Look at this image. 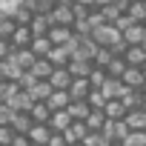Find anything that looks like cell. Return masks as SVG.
I'll list each match as a JSON object with an SVG mask.
<instances>
[{"mask_svg": "<svg viewBox=\"0 0 146 146\" xmlns=\"http://www.w3.org/2000/svg\"><path fill=\"white\" fill-rule=\"evenodd\" d=\"M49 20H52V26H75L78 15H75V6H72V0L54 3V6H52V12H49Z\"/></svg>", "mask_w": 146, "mask_h": 146, "instance_id": "1", "label": "cell"}, {"mask_svg": "<svg viewBox=\"0 0 146 146\" xmlns=\"http://www.w3.org/2000/svg\"><path fill=\"white\" fill-rule=\"evenodd\" d=\"M100 132H103L112 143H115V140H120V143H123V140H126V135H129L132 129L126 126V120H109V117H106V123H103V129H100Z\"/></svg>", "mask_w": 146, "mask_h": 146, "instance_id": "2", "label": "cell"}, {"mask_svg": "<svg viewBox=\"0 0 146 146\" xmlns=\"http://www.w3.org/2000/svg\"><path fill=\"white\" fill-rule=\"evenodd\" d=\"M120 80H123L126 89H143V83H146V72H143L140 66H126V72L120 75Z\"/></svg>", "mask_w": 146, "mask_h": 146, "instance_id": "3", "label": "cell"}, {"mask_svg": "<svg viewBox=\"0 0 146 146\" xmlns=\"http://www.w3.org/2000/svg\"><path fill=\"white\" fill-rule=\"evenodd\" d=\"M72 80H75V75L69 72V66H54V69H52V75H49L52 89H69Z\"/></svg>", "mask_w": 146, "mask_h": 146, "instance_id": "4", "label": "cell"}, {"mask_svg": "<svg viewBox=\"0 0 146 146\" xmlns=\"http://www.w3.org/2000/svg\"><path fill=\"white\" fill-rule=\"evenodd\" d=\"M92 89H95V86H92L89 78H75L72 86H69V95H72V100H86Z\"/></svg>", "mask_w": 146, "mask_h": 146, "instance_id": "5", "label": "cell"}, {"mask_svg": "<svg viewBox=\"0 0 146 146\" xmlns=\"http://www.w3.org/2000/svg\"><path fill=\"white\" fill-rule=\"evenodd\" d=\"M32 29H29V23H17V29H15V35L9 37L12 40V46L15 49H26V46H32Z\"/></svg>", "mask_w": 146, "mask_h": 146, "instance_id": "6", "label": "cell"}, {"mask_svg": "<svg viewBox=\"0 0 146 146\" xmlns=\"http://www.w3.org/2000/svg\"><path fill=\"white\" fill-rule=\"evenodd\" d=\"M100 92H103V98H106V100H112V98H120V95L126 92V86H123V80H120V78H112V75H109V78L103 80Z\"/></svg>", "mask_w": 146, "mask_h": 146, "instance_id": "7", "label": "cell"}, {"mask_svg": "<svg viewBox=\"0 0 146 146\" xmlns=\"http://www.w3.org/2000/svg\"><path fill=\"white\" fill-rule=\"evenodd\" d=\"M6 103H9V106H12L15 112H29L35 100H32V95H29L26 89H17V92H15V95H12V98L6 100Z\"/></svg>", "mask_w": 146, "mask_h": 146, "instance_id": "8", "label": "cell"}, {"mask_svg": "<svg viewBox=\"0 0 146 146\" xmlns=\"http://www.w3.org/2000/svg\"><path fill=\"white\" fill-rule=\"evenodd\" d=\"M46 103H49L52 112H57V109H66L72 103V95H69V89H52V95L46 98Z\"/></svg>", "mask_w": 146, "mask_h": 146, "instance_id": "9", "label": "cell"}, {"mask_svg": "<svg viewBox=\"0 0 146 146\" xmlns=\"http://www.w3.org/2000/svg\"><path fill=\"white\" fill-rule=\"evenodd\" d=\"M120 100H123V106L132 112V109H143L146 106V95L140 92V89H126L123 95H120Z\"/></svg>", "mask_w": 146, "mask_h": 146, "instance_id": "10", "label": "cell"}, {"mask_svg": "<svg viewBox=\"0 0 146 146\" xmlns=\"http://www.w3.org/2000/svg\"><path fill=\"white\" fill-rule=\"evenodd\" d=\"M26 135H29V140H32V143L46 146V143H49V137H52V126H49V123H32V129H29Z\"/></svg>", "mask_w": 146, "mask_h": 146, "instance_id": "11", "label": "cell"}, {"mask_svg": "<svg viewBox=\"0 0 146 146\" xmlns=\"http://www.w3.org/2000/svg\"><path fill=\"white\" fill-rule=\"evenodd\" d=\"M123 40H126L129 46L143 43V40H146V23H129V26L123 29Z\"/></svg>", "mask_w": 146, "mask_h": 146, "instance_id": "12", "label": "cell"}, {"mask_svg": "<svg viewBox=\"0 0 146 146\" xmlns=\"http://www.w3.org/2000/svg\"><path fill=\"white\" fill-rule=\"evenodd\" d=\"M63 135H66V140H69V143H80V140L89 135V126H86V120H72V123H69V129H66Z\"/></svg>", "mask_w": 146, "mask_h": 146, "instance_id": "13", "label": "cell"}, {"mask_svg": "<svg viewBox=\"0 0 146 146\" xmlns=\"http://www.w3.org/2000/svg\"><path fill=\"white\" fill-rule=\"evenodd\" d=\"M103 112H106V117H109V120H123L129 109L123 106V100H120V98H112V100H106V103H103Z\"/></svg>", "mask_w": 146, "mask_h": 146, "instance_id": "14", "label": "cell"}, {"mask_svg": "<svg viewBox=\"0 0 146 146\" xmlns=\"http://www.w3.org/2000/svg\"><path fill=\"white\" fill-rule=\"evenodd\" d=\"M72 37H75V29H72V26H52V29H49V40H52L54 46H63V43H69Z\"/></svg>", "mask_w": 146, "mask_h": 146, "instance_id": "15", "label": "cell"}, {"mask_svg": "<svg viewBox=\"0 0 146 146\" xmlns=\"http://www.w3.org/2000/svg\"><path fill=\"white\" fill-rule=\"evenodd\" d=\"M9 57H12V60H15V63H17V66H20L23 72H26V69H32V63L37 60V54H35V52H32L29 46H26V49H15V52H12Z\"/></svg>", "mask_w": 146, "mask_h": 146, "instance_id": "16", "label": "cell"}, {"mask_svg": "<svg viewBox=\"0 0 146 146\" xmlns=\"http://www.w3.org/2000/svg\"><path fill=\"white\" fill-rule=\"evenodd\" d=\"M69 123H72V115H69V109H57V112H52V117H49V126H52V132H66V129H69Z\"/></svg>", "mask_w": 146, "mask_h": 146, "instance_id": "17", "label": "cell"}, {"mask_svg": "<svg viewBox=\"0 0 146 146\" xmlns=\"http://www.w3.org/2000/svg\"><path fill=\"white\" fill-rule=\"evenodd\" d=\"M52 69H54V63L49 60V57H37L35 63H32V75L37 78V80H49V75H52Z\"/></svg>", "mask_w": 146, "mask_h": 146, "instance_id": "18", "label": "cell"}, {"mask_svg": "<svg viewBox=\"0 0 146 146\" xmlns=\"http://www.w3.org/2000/svg\"><path fill=\"white\" fill-rule=\"evenodd\" d=\"M29 115H32V120H35V123H49L52 109H49V103H46V100H35V103H32V109H29Z\"/></svg>", "mask_w": 146, "mask_h": 146, "instance_id": "19", "label": "cell"}, {"mask_svg": "<svg viewBox=\"0 0 146 146\" xmlns=\"http://www.w3.org/2000/svg\"><path fill=\"white\" fill-rule=\"evenodd\" d=\"M123 57H126V63H129V66H143V60H146V49H143V43L126 46Z\"/></svg>", "mask_w": 146, "mask_h": 146, "instance_id": "20", "label": "cell"}, {"mask_svg": "<svg viewBox=\"0 0 146 146\" xmlns=\"http://www.w3.org/2000/svg\"><path fill=\"white\" fill-rule=\"evenodd\" d=\"M29 29H32V35H35V37H40V35H49V29H52V20H49V15H35V17L29 20Z\"/></svg>", "mask_w": 146, "mask_h": 146, "instance_id": "21", "label": "cell"}, {"mask_svg": "<svg viewBox=\"0 0 146 146\" xmlns=\"http://www.w3.org/2000/svg\"><path fill=\"white\" fill-rule=\"evenodd\" d=\"M69 115H72V120H86L89 117V112H92V106H89V100H72L69 106Z\"/></svg>", "mask_w": 146, "mask_h": 146, "instance_id": "22", "label": "cell"}, {"mask_svg": "<svg viewBox=\"0 0 146 146\" xmlns=\"http://www.w3.org/2000/svg\"><path fill=\"white\" fill-rule=\"evenodd\" d=\"M126 15H129L135 23H146V0H129Z\"/></svg>", "mask_w": 146, "mask_h": 146, "instance_id": "23", "label": "cell"}, {"mask_svg": "<svg viewBox=\"0 0 146 146\" xmlns=\"http://www.w3.org/2000/svg\"><path fill=\"white\" fill-rule=\"evenodd\" d=\"M92 69H95L92 60H75V57L69 60V72H72L75 78H89V75H92Z\"/></svg>", "mask_w": 146, "mask_h": 146, "instance_id": "24", "label": "cell"}, {"mask_svg": "<svg viewBox=\"0 0 146 146\" xmlns=\"http://www.w3.org/2000/svg\"><path fill=\"white\" fill-rule=\"evenodd\" d=\"M26 92L32 95V100H46V98L52 95V83H49V80H35Z\"/></svg>", "mask_w": 146, "mask_h": 146, "instance_id": "25", "label": "cell"}, {"mask_svg": "<svg viewBox=\"0 0 146 146\" xmlns=\"http://www.w3.org/2000/svg\"><path fill=\"white\" fill-rule=\"evenodd\" d=\"M32 123H35V120H32V115H29V112H15L9 126H12L15 132H23V135H26V132L32 129Z\"/></svg>", "mask_w": 146, "mask_h": 146, "instance_id": "26", "label": "cell"}, {"mask_svg": "<svg viewBox=\"0 0 146 146\" xmlns=\"http://www.w3.org/2000/svg\"><path fill=\"white\" fill-rule=\"evenodd\" d=\"M52 46H54V43L49 40V35H40V37H32V46H29V49H32L37 57H46V54L52 52Z\"/></svg>", "mask_w": 146, "mask_h": 146, "instance_id": "27", "label": "cell"}, {"mask_svg": "<svg viewBox=\"0 0 146 146\" xmlns=\"http://www.w3.org/2000/svg\"><path fill=\"white\" fill-rule=\"evenodd\" d=\"M123 120L129 129H146V109H132V112H126Z\"/></svg>", "mask_w": 146, "mask_h": 146, "instance_id": "28", "label": "cell"}, {"mask_svg": "<svg viewBox=\"0 0 146 146\" xmlns=\"http://www.w3.org/2000/svg\"><path fill=\"white\" fill-rule=\"evenodd\" d=\"M103 123H106V112H103V109H92V112H89V117H86L89 132H100V129H103Z\"/></svg>", "mask_w": 146, "mask_h": 146, "instance_id": "29", "label": "cell"}, {"mask_svg": "<svg viewBox=\"0 0 146 146\" xmlns=\"http://www.w3.org/2000/svg\"><path fill=\"white\" fill-rule=\"evenodd\" d=\"M126 66H129V63H126V57H123V54H115V57L109 60V66H106V72H109L112 78H120L123 72H126Z\"/></svg>", "mask_w": 146, "mask_h": 146, "instance_id": "30", "label": "cell"}, {"mask_svg": "<svg viewBox=\"0 0 146 146\" xmlns=\"http://www.w3.org/2000/svg\"><path fill=\"white\" fill-rule=\"evenodd\" d=\"M123 146H146V129H132L126 135Z\"/></svg>", "mask_w": 146, "mask_h": 146, "instance_id": "31", "label": "cell"}, {"mask_svg": "<svg viewBox=\"0 0 146 146\" xmlns=\"http://www.w3.org/2000/svg\"><path fill=\"white\" fill-rule=\"evenodd\" d=\"M15 29H17V20H15L12 15H3V17H0V37H12Z\"/></svg>", "mask_w": 146, "mask_h": 146, "instance_id": "32", "label": "cell"}, {"mask_svg": "<svg viewBox=\"0 0 146 146\" xmlns=\"http://www.w3.org/2000/svg\"><path fill=\"white\" fill-rule=\"evenodd\" d=\"M83 143H86V146H109L112 140H109L103 132H89V135L83 137Z\"/></svg>", "mask_w": 146, "mask_h": 146, "instance_id": "33", "label": "cell"}, {"mask_svg": "<svg viewBox=\"0 0 146 146\" xmlns=\"http://www.w3.org/2000/svg\"><path fill=\"white\" fill-rule=\"evenodd\" d=\"M86 100H89V106H92V109H103V103H106V98H103V92H100V89H92Z\"/></svg>", "mask_w": 146, "mask_h": 146, "instance_id": "34", "label": "cell"}, {"mask_svg": "<svg viewBox=\"0 0 146 146\" xmlns=\"http://www.w3.org/2000/svg\"><path fill=\"white\" fill-rule=\"evenodd\" d=\"M12 115H15V109L9 103H0V126H9L12 123Z\"/></svg>", "mask_w": 146, "mask_h": 146, "instance_id": "35", "label": "cell"}, {"mask_svg": "<svg viewBox=\"0 0 146 146\" xmlns=\"http://www.w3.org/2000/svg\"><path fill=\"white\" fill-rule=\"evenodd\" d=\"M46 146H69V140H66V135L63 132H52V137H49V143Z\"/></svg>", "mask_w": 146, "mask_h": 146, "instance_id": "36", "label": "cell"}, {"mask_svg": "<svg viewBox=\"0 0 146 146\" xmlns=\"http://www.w3.org/2000/svg\"><path fill=\"white\" fill-rule=\"evenodd\" d=\"M12 52H15L12 40H9V37H0V60H3V57H9Z\"/></svg>", "mask_w": 146, "mask_h": 146, "instance_id": "37", "label": "cell"}, {"mask_svg": "<svg viewBox=\"0 0 146 146\" xmlns=\"http://www.w3.org/2000/svg\"><path fill=\"white\" fill-rule=\"evenodd\" d=\"M12 137H15V129L12 126H0V146L12 143Z\"/></svg>", "mask_w": 146, "mask_h": 146, "instance_id": "38", "label": "cell"}, {"mask_svg": "<svg viewBox=\"0 0 146 146\" xmlns=\"http://www.w3.org/2000/svg\"><path fill=\"white\" fill-rule=\"evenodd\" d=\"M12 146H32V140H29V135H23V132H15V137H12Z\"/></svg>", "mask_w": 146, "mask_h": 146, "instance_id": "39", "label": "cell"}, {"mask_svg": "<svg viewBox=\"0 0 146 146\" xmlns=\"http://www.w3.org/2000/svg\"><path fill=\"white\" fill-rule=\"evenodd\" d=\"M98 6H106V3H117V0H95Z\"/></svg>", "mask_w": 146, "mask_h": 146, "instance_id": "40", "label": "cell"}, {"mask_svg": "<svg viewBox=\"0 0 146 146\" xmlns=\"http://www.w3.org/2000/svg\"><path fill=\"white\" fill-rule=\"evenodd\" d=\"M72 3H89V6H92V3H95V0H72Z\"/></svg>", "mask_w": 146, "mask_h": 146, "instance_id": "41", "label": "cell"}, {"mask_svg": "<svg viewBox=\"0 0 146 146\" xmlns=\"http://www.w3.org/2000/svg\"><path fill=\"white\" fill-rule=\"evenodd\" d=\"M69 146H86V143H83V140H80V143H69Z\"/></svg>", "mask_w": 146, "mask_h": 146, "instance_id": "42", "label": "cell"}, {"mask_svg": "<svg viewBox=\"0 0 146 146\" xmlns=\"http://www.w3.org/2000/svg\"><path fill=\"white\" fill-rule=\"evenodd\" d=\"M140 69H143V72H146V60H143V66H140Z\"/></svg>", "mask_w": 146, "mask_h": 146, "instance_id": "43", "label": "cell"}, {"mask_svg": "<svg viewBox=\"0 0 146 146\" xmlns=\"http://www.w3.org/2000/svg\"><path fill=\"white\" fill-rule=\"evenodd\" d=\"M140 92H143V95H146V83H143V89H140Z\"/></svg>", "mask_w": 146, "mask_h": 146, "instance_id": "44", "label": "cell"}, {"mask_svg": "<svg viewBox=\"0 0 146 146\" xmlns=\"http://www.w3.org/2000/svg\"><path fill=\"white\" fill-rule=\"evenodd\" d=\"M52 3H63V0H52Z\"/></svg>", "mask_w": 146, "mask_h": 146, "instance_id": "45", "label": "cell"}, {"mask_svg": "<svg viewBox=\"0 0 146 146\" xmlns=\"http://www.w3.org/2000/svg\"><path fill=\"white\" fill-rule=\"evenodd\" d=\"M32 146H40V143H32Z\"/></svg>", "mask_w": 146, "mask_h": 146, "instance_id": "46", "label": "cell"}, {"mask_svg": "<svg viewBox=\"0 0 146 146\" xmlns=\"http://www.w3.org/2000/svg\"><path fill=\"white\" fill-rule=\"evenodd\" d=\"M143 49H146V40H143Z\"/></svg>", "mask_w": 146, "mask_h": 146, "instance_id": "47", "label": "cell"}, {"mask_svg": "<svg viewBox=\"0 0 146 146\" xmlns=\"http://www.w3.org/2000/svg\"><path fill=\"white\" fill-rule=\"evenodd\" d=\"M0 17H3V12H0Z\"/></svg>", "mask_w": 146, "mask_h": 146, "instance_id": "48", "label": "cell"}]
</instances>
